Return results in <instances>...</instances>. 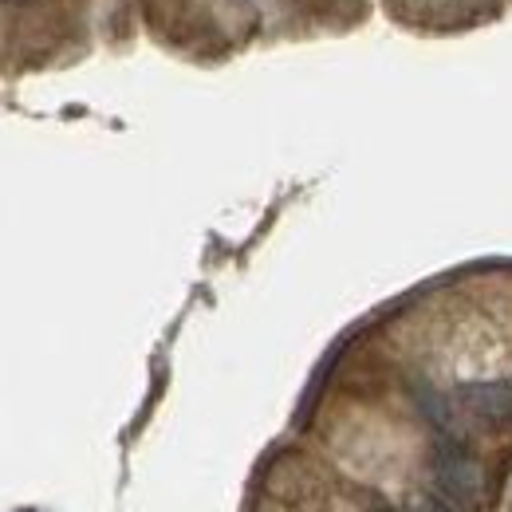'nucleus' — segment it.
<instances>
[{
    "label": "nucleus",
    "mask_w": 512,
    "mask_h": 512,
    "mask_svg": "<svg viewBox=\"0 0 512 512\" xmlns=\"http://www.w3.org/2000/svg\"><path fill=\"white\" fill-rule=\"evenodd\" d=\"M434 493L457 512L477 509L481 497H485V469H481V461L461 446L457 438H449V434H442V442L434 446Z\"/></svg>",
    "instance_id": "1"
},
{
    "label": "nucleus",
    "mask_w": 512,
    "mask_h": 512,
    "mask_svg": "<svg viewBox=\"0 0 512 512\" xmlns=\"http://www.w3.org/2000/svg\"><path fill=\"white\" fill-rule=\"evenodd\" d=\"M457 410L485 426H512V383L505 379H473L453 390Z\"/></svg>",
    "instance_id": "2"
},
{
    "label": "nucleus",
    "mask_w": 512,
    "mask_h": 512,
    "mask_svg": "<svg viewBox=\"0 0 512 512\" xmlns=\"http://www.w3.org/2000/svg\"><path fill=\"white\" fill-rule=\"evenodd\" d=\"M375 512H414V509H375Z\"/></svg>",
    "instance_id": "3"
}]
</instances>
